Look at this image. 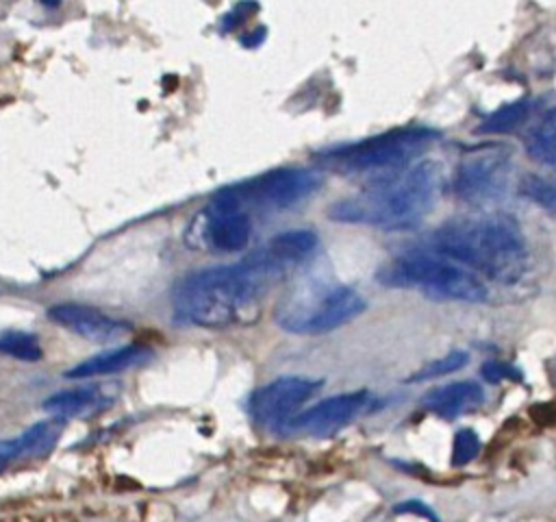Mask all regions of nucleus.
Wrapping results in <instances>:
<instances>
[{
	"instance_id": "f257e3e1",
	"label": "nucleus",
	"mask_w": 556,
	"mask_h": 522,
	"mask_svg": "<svg viewBox=\"0 0 556 522\" xmlns=\"http://www.w3.org/2000/svg\"><path fill=\"white\" fill-rule=\"evenodd\" d=\"M289 272L291 268L263 244L237 263L195 270L180 278L172 294L174 315L202 328L230 326Z\"/></svg>"
},
{
	"instance_id": "f03ea898",
	"label": "nucleus",
	"mask_w": 556,
	"mask_h": 522,
	"mask_svg": "<svg viewBox=\"0 0 556 522\" xmlns=\"http://www.w3.org/2000/svg\"><path fill=\"white\" fill-rule=\"evenodd\" d=\"M430 248L473 274L515 283L528 270V248L519 224L506 213L465 215L441 224Z\"/></svg>"
},
{
	"instance_id": "7ed1b4c3",
	"label": "nucleus",
	"mask_w": 556,
	"mask_h": 522,
	"mask_svg": "<svg viewBox=\"0 0 556 522\" xmlns=\"http://www.w3.org/2000/svg\"><path fill=\"white\" fill-rule=\"evenodd\" d=\"M443 174L439 163L419 161L400 172L376 176L361 191L328 207V217L343 224L408 228L434 204Z\"/></svg>"
},
{
	"instance_id": "20e7f679",
	"label": "nucleus",
	"mask_w": 556,
	"mask_h": 522,
	"mask_svg": "<svg viewBox=\"0 0 556 522\" xmlns=\"http://www.w3.org/2000/svg\"><path fill=\"white\" fill-rule=\"evenodd\" d=\"M365 307V298L348 285L304 281L280 298L274 320L293 335H321L348 324Z\"/></svg>"
},
{
	"instance_id": "39448f33",
	"label": "nucleus",
	"mask_w": 556,
	"mask_h": 522,
	"mask_svg": "<svg viewBox=\"0 0 556 522\" xmlns=\"http://www.w3.org/2000/svg\"><path fill=\"white\" fill-rule=\"evenodd\" d=\"M437 130L426 126H404L382 135L328 148L319 154V163L334 172H371L382 176L408 167V161L419 157L432 141Z\"/></svg>"
},
{
	"instance_id": "423d86ee",
	"label": "nucleus",
	"mask_w": 556,
	"mask_h": 522,
	"mask_svg": "<svg viewBox=\"0 0 556 522\" xmlns=\"http://www.w3.org/2000/svg\"><path fill=\"white\" fill-rule=\"evenodd\" d=\"M380 285L419 289L428 296L480 302L486 287L471 270L430 252H413L384 263L376 274Z\"/></svg>"
},
{
	"instance_id": "0eeeda50",
	"label": "nucleus",
	"mask_w": 556,
	"mask_h": 522,
	"mask_svg": "<svg viewBox=\"0 0 556 522\" xmlns=\"http://www.w3.org/2000/svg\"><path fill=\"white\" fill-rule=\"evenodd\" d=\"M252 215L228 191L219 189L191 220L185 241L189 248L208 252H239L250 244Z\"/></svg>"
},
{
	"instance_id": "6e6552de",
	"label": "nucleus",
	"mask_w": 556,
	"mask_h": 522,
	"mask_svg": "<svg viewBox=\"0 0 556 522\" xmlns=\"http://www.w3.org/2000/svg\"><path fill=\"white\" fill-rule=\"evenodd\" d=\"M321 185V176L315 170L304 167H278L267 174L241 181L228 191L239 200V204L250 213V209L261 211H285L306 200Z\"/></svg>"
},
{
	"instance_id": "1a4fd4ad",
	"label": "nucleus",
	"mask_w": 556,
	"mask_h": 522,
	"mask_svg": "<svg viewBox=\"0 0 556 522\" xmlns=\"http://www.w3.org/2000/svg\"><path fill=\"white\" fill-rule=\"evenodd\" d=\"M510 178V150L504 146H480L463 157L454 191L460 200L484 207L502 198Z\"/></svg>"
},
{
	"instance_id": "9d476101",
	"label": "nucleus",
	"mask_w": 556,
	"mask_h": 522,
	"mask_svg": "<svg viewBox=\"0 0 556 522\" xmlns=\"http://www.w3.org/2000/svg\"><path fill=\"white\" fill-rule=\"evenodd\" d=\"M319 381L306 376H278L250 396V415L265 428H280L298 415V409L319 389Z\"/></svg>"
},
{
	"instance_id": "9b49d317",
	"label": "nucleus",
	"mask_w": 556,
	"mask_h": 522,
	"mask_svg": "<svg viewBox=\"0 0 556 522\" xmlns=\"http://www.w3.org/2000/svg\"><path fill=\"white\" fill-rule=\"evenodd\" d=\"M367 402H369V394L365 389L337 394L300 411L298 415L287 420L278 431L289 435L304 433L313 437H330L339 428H343L352 418H356Z\"/></svg>"
},
{
	"instance_id": "f8f14e48",
	"label": "nucleus",
	"mask_w": 556,
	"mask_h": 522,
	"mask_svg": "<svg viewBox=\"0 0 556 522\" xmlns=\"http://www.w3.org/2000/svg\"><path fill=\"white\" fill-rule=\"evenodd\" d=\"M48 318L67 328L70 333L93 341V344H115L130 333V324L122 318H113L96 307L78 302H59L48 309Z\"/></svg>"
},
{
	"instance_id": "ddd939ff",
	"label": "nucleus",
	"mask_w": 556,
	"mask_h": 522,
	"mask_svg": "<svg viewBox=\"0 0 556 522\" xmlns=\"http://www.w3.org/2000/svg\"><path fill=\"white\" fill-rule=\"evenodd\" d=\"M152 357V348L141 344H124L109 350H102L65 372L67 378H91V376H106L115 372H124L128 368H137Z\"/></svg>"
},
{
	"instance_id": "4468645a",
	"label": "nucleus",
	"mask_w": 556,
	"mask_h": 522,
	"mask_svg": "<svg viewBox=\"0 0 556 522\" xmlns=\"http://www.w3.org/2000/svg\"><path fill=\"white\" fill-rule=\"evenodd\" d=\"M484 400V391L478 383L473 381H458V383H450L437 389H430L421 402L426 409H430L432 413L452 420L460 413L473 411L482 405Z\"/></svg>"
},
{
	"instance_id": "2eb2a0df",
	"label": "nucleus",
	"mask_w": 556,
	"mask_h": 522,
	"mask_svg": "<svg viewBox=\"0 0 556 522\" xmlns=\"http://www.w3.org/2000/svg\"><path fill=\"white\" fill-rule=\"evenodd\" d=\"M102 402H106V398L100 385H76L48 396L41 402V409L56 420H65V418L85 415L98 409Z\"/></svg>"
},
{
	"instance_id": "dca6fc26",
	"label": "nucleus",
	"mask_w": 556,
	"mask_h": 522,
	"mask_svg": "<svg viewBox=\"0 0 556 522\" xmlns=\"http://www.w3.org/2000/svg\"><path fill=\"white\" fill-rule=\"evenodd\" d=\"M59 420H43L33 424L30 428H26L22 435H17L20 439V457H39L52 450V446L56 444L59 437Z\"/></svg>"
},
{
	"instance_id": "f3484780",
	"label": "nucleus",
	"mask_w": 556,
	"mask_h": 522,
	"mask_svg": "<svg viewBox=\"0 0 556 522\" xmlns=\"http://www.w3.org/2000/svg\"><path fill=\"white\" fill-rule=\"evenodd\" d=\"M0 355H9L20 361H39L43 357L41 344L30 331H2L0 333Z\"/></svg>"
},
{
	"instance_id": "a211bd4d",
	"label": "nucleus",
	"mask_w": 556,
	"mask_h": 522,
	"mask_svg": "<svg viewBox=\"0 0 556 522\" xmlns=\"http://www.w3.org/2000/svg\"><path fill=\"white\" fill-rule=\"evenodd\" d=\"M528 152L541 163L556 165V109L545 115L539 128L528 137Z\"/></svg>"
},
{
	"instance_id": "6ab92c4d",
	"label": "nucleus",
	"mask_w": 556,
	"mask_h": 522,
	"mask_svg": "<svg viewBox=\"0 0 556 522\" xmlns=\"http://www.w3.org/2000/svg\"><path fill=\"white\" fill-rule=\"evenodd\" d=\"M519 191L539 204L545 213L556 217V181H549L539 174H526L519 183Z\"/></svg>"
},
{
	"instance_id": "aec40b11",
	"label": "nucleus",
	"mask_w": 556,
	"mask_h": 522,
	"mask_svg": "<svg viewBox=\"0 0 556 522\" xmlns=\"http://www.w3.org/2000/svg\"><path fill=\"white\" fill-rule=\"evenodd\" d=\"M528 113H530V102L528 100H517V102L504 104L497 111H493L478 126V133H506V130L515 128L519 122H523Z\"/></svg>"
},
{
	"instance_id": "412c9836",
	"label": "nucleus",
	"mask_w": 556,
	"mask_h": 522,
	"mask_svg": "<svg viewBox=\"0 0 556 522\" xmlns=\"http://www.w3.org/2000/svg\"><path fill=\"white\" fill-rule=\"evenodd\" d=\"M467 361H469V357H467L465 350H452V352L443 355L441 359L430 361L424 368H419L408 381H432V378H439V376H445V374H452V372L460 370Z\"/></svg>"
},
{
	"instance_id": "4be33fe9",
	"label": "nucleus",
	"mask_w": 556,
	"mask_h": 522,
	"mask_svg": "<svg viewBox=\"0 0 556 522\" xmlns=\"http://www.w3.org/2000/svg\"><path fill=\"white\" fill-rule=\"evenodd\" d=\"M480 452V439L476 431L463 428L454 435L452 444V465H465Z\"/></svg>"
},
{
	"instance_id": "5701e85b",
	"label": "nucleus",
	"mask_w": 556,
	"mask_h": 522,
	"mask_svg": "<svg viewBox=\"0 0 556 522\" xmlns=\"http://www.w3.org/2000/svg\"><path fill=\"white\" fill-rule=\"evenodd\" d=\"M482 376L489 383H500V381H519L521 374L508 365V363H500V361H489L482 365Z\"/></svg>"
},
{
	"instance_id": "b1692460",
	"label": "nucleus",
	"mask_w": 556,
	"mask_h": 522,
	"mask_svg": "<svg viewBox=\"0 0 556 522\" xmlns=\"http://www.w3.org/2000/svg\"><path fill=\"white\" fill-rule=\"evenodd\" d=\"M395 511H397V513H415V515L426 518V520H430V522H439L437 513H434L430 507H426L424 502H419V500L400 502V505H395Z\"/></svg>"
},
{
	"instance_id": "393cba45",
	"label": "nucleus",
	"mask_w": 556,
	"mask_h": 522,
	"mask_svg": "<svg viewBox=\"0 0 556 522\" xmlns=\"http://www.w3.org/2000/svg\"><path fill=\"white\" fill-rule=\"evenodd\" d=\"M2 468H4V463H2V461H0V470H2Z\"/></svg>"
}]
</instances>
